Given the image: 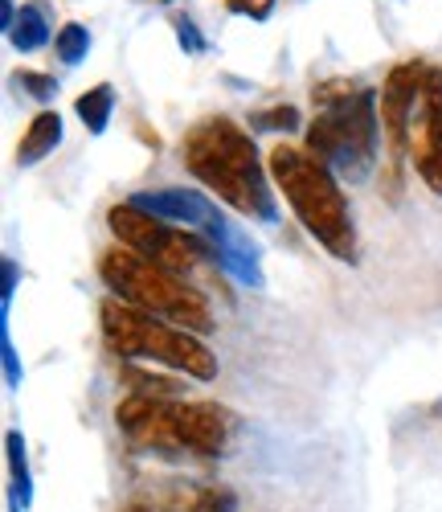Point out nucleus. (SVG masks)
I'll return each instance as SVG.
<instances>
[{
	"mask_svg": "<svg viewBox=\"0 0 442 512\" xmlns=\"http://www.w3.org/2000/svg\"><path fill=\"white\" fill-rule=\"evenodd\" d=\"M54 54L66 62V66H78L86 54H91V29L78 25V21H66L54 37Z\"/></svg>",
	"mask_w": 442,
	"mask_h": 512,
	"instance_id": "dca6fc26",
	"label": "nucleus"
},
{
	"mask_svg": "<svg viewBox=\"0 0 442 512\" xmlns=\"http://www.w3.org/2000/svg\"><path fill=\"white\" fill-rule=\"evenodd\" d=\"M115 426L127 447L152 455H226L234 439V414L213 402H181L156 394H127L115 406Z\"/></svg>",
	"mask_w": 442,
	"mask_h": 512,
	"instance_id": "f03ea898",
	"label": "nucleus"
},
{
	"mask_svg": "<svg viewBox=\"0 0 442 512\" xmlns=\"http://www.w3.org/2000/svg\"><path fill=\"white\" fill-rule=\"evenodd\" d=\"M119 512H238V496L221 484L152 480L131 492Z\"/></svg>",
	"mask_w": 442,
	"mask_h": 512,
	"instance_id": "9d476101",
	"label": "nucleus"
},
{
	"mask_svg": "<svg viewBox=\"0 0 442 512\" xmlns=\"http://www.w3.org/2000/svg\"><path fill=\"white\" fill-rule=\"evenodd\" d=\"M17 87L29 95V99H37V103H50L54 95H58V78L54 74H37V70H21L17 78Z\"/></svg>",
	"mask_w": 442,
	"mask_h": 512,
	"instance_id": "a211bd4d",
	"label": "nucleus"
},
{
	"mask_svg": "<svg viewBox=\"0 0 442 512\" xmlns=\"http://www.w3.org/2000/svg\"><path fill=\"white\" fill-rule=\"evenodd\" d=\"M181 160L189 168V177L205 185L217 201H226L242 218L258 222H275V181L271 168L262 164L258 144L246 127L230 115H205L197 119L185 140H181Z\"/></svg>",
	"mask_w": 442,
	"mask_h": 512,
	"instance_id": "f257e3e1",
	"label": "nucleus"
},
{
	"mask_svg": "<svg viewBox=\"0 0 442 512\" xmlns=\"http://www.w3.org/2000/svg\"><path fill=\"white\" fill-rule=\"evenodd\" d=\"M58 144H62V115L50 111V107H41V111L29 119V127L21 132V140H17V168L41 164Z\"/></svg>",
	"mask_w": 442,
	"mask_h": 512,
	"instance_id": "f8f14e48",
	"label": "nucleus"
},
{
	"mask_svg": "<svg viewBox=\"0 0 442 512\" xmlns=\"http://www.w3.org/2000/svg\"><path fill=\"white\" fill-rule=\"evenodd\" d=\"M410 164L418 181L442 197V66H426L422 99L410 123Z\"/></svg>",
	"mask_w": 442,
	"mask_h": 512,
	"instance_id": "1a4fd4ad",
	"label": "nucleus"
},
{
	"mask_svg": "<svg viewBox=\"0 0 442 512\" xmlns=\"http://www.w3.org/2000/svg\"><path fill=\"white\" fill-rule=\"evenodd\" d=\"M299 127H303V115H299V107H291V103L267 107V111L250 115V132H299Z\"/></svg>",
	"mask_w": 442,
	"mask_h": 512,
	"instance_id": "f3484780",
	"label": "nucleus"
},
{
	"mask_svg": "<svg viewBox=\"0 0 442 512\" xmlns=\"http://www.w3.org/2000/svg\"><path fill=\"white\" fill-rule=\"evenodd\" d=\"M107 230L115 234L119 246L136 250L140 259L172 271V275H193L201 263H217L213 242L201 230H185V226H172L164 218H152L140 205L119 201L107 209Z\"/></svg>",
	"mask_w": 442,
	"mask_h": 512,
	"instance_id": "0eeeda50",
	"label": "nucleus"
},
{
	"mask_svg": "<svg viewBox=\"0 0 442 512\" xmlns=\"http://www.w3.org/2000/svg\"><path fill=\"white\" fill-rule=\"evenodd\" d=\"M99 328L107 349L123 361H156L193 381H213L217 377V357L205 340L181 324L164 316H152L144 308H131L115 295L99 304Z\"/></svg>",
	"mask_w": 442,
	"mask_h": 512,
	"instance_id": "39448f33",
	"label": "nucleus"
},
{
	"mask_svg": "<svg viewBox=\"0 0 442 512\" xmlns=\"http://www.w3.org/2000/svg\"><path fill=\"white\" fill-rule=\"evenodd\" d=\"M279 0H226V9L238 13V17H250V21H267L275 13Z\"/></svg>",
	"mask_w": 442,
	"mask_h": 512,
	"instance_id": "412c9836",
	"label": "nucleus"
},
{
	"mask_svg": "<svg viewBox=\"0 0 442 512\" xmlns=\"http://www.w3.org/2000/svg\"><path fill=\"white\" fill-rule=\"evenodd\" d=\"M316 119L307 123V152L324 160L336 177L365 181L377 160L381 140V107L377 91L357 87L348 78H328L312 87Z\"/></svg>",
	"mask_w": 442,
	"mask_h": 512,
	"instance_id": "7ed1b4c3",
	"label": "nucleus"
},
{
	"mask_svg": "<svg viewBox=\"0 0 442 512\" xmlns=\"http://www.w3.org/2000/svg\"><path fill=\"white\" fill-rule=\"evenodd\" d=\"M271 181L291 205L299 226L312 234L332 259L357 263V226H352V209L340 189V177L324 160H316L307 148L275 144L267 156Z\"/></svg>",
	"mask_w": 442,
	"mask_h": 512,
	"instance_id": "20e7f679",
	"label": "nucleus"
},
{
	"mask_svg": "<svg viewBox=\"0 0 442 512\" xmlns=\"http://www.w3.org/2000/svg\"><path fill=\"white\" fill-rule=\"evenodd\" d=\"M74 111H78V119H82L86 132L103 136L107 123H111V111H115V87H111V82H99V87L82 91V95L74 99Z\"/></svg>",
	"mask_w": 442,
	"mask_h": 512,
	"instance_id": "4468645a",
	"label": "nucleus"
},
{
	"mask_svg": "<svg viewBox=\"0 0 442 512\" xmlns=\"http://www.w3.org/2000/svg\"><path fill=\"white\" fill-rule=\"evenodd\" d=\"M0 271H5V287H0V295H5V316H9L13 291H17V263H13V259H5V263H0Z\"/></svg>",
	"mask_w": 442,
	"mask_h": 512,
	"instance_id": "4be33fe9",
	"label": "nucleus"
},
{
	"mask_svg": "<svg viewBox=\"0 0 442 512\" xmlns=\"http://www.w3.org/2000/svg\"><path fill=\"white\" fill-rule=\"evenodd\" d=\"M5 451H9V476H13V504H17V508H29V500H33V480H29L21 431H9V435H5Z\"/></svg>",
	"mask_w": 442,
	"mask_h": 512,
	"instance_id": "2eb2a0df",
	"label": "nucleus"
},
{
	"mask_svg": "<svg viewBox=\"0 0 442 512\" xmlns=\"http://www.w3.org/2000/svg\"><path fill=\"white\" fill-rule=\"evenodd\" d=\"M172 29H176V41L185 46V54H205V37L197 33V25L189 21V17H172Z\"/></svg>",
	"mask_w": 442,
	"mask_h": 512,
	"instance_id": "aec40b11",
	"label": "nucleus"
},
{
	"mask_svg": "<svg viewBox=\"0 0 442 512\" xmlns=\"http://www.w3.org/2000/svg\"><path fill=\"white\" fill-rule=\"evenodd\" d=\"M99 279L107 283V291L115 300H123L131 308H144L152 316H164V320L181 324L197 336L213 332V324H217L209 300L185 275H172V271L140 259L136 250H127L119 242L99 254Z\"/></svg>",
	"mask_w": 442,
	"mask_h": 512,
	"instance_id": "423d86ee",
	"label": "nucleus"
},
{
	"mask_svg": "<svg viewBox=\"0 0 442 512\" xmlns=\"http://www.w3.org/2000/svg\"><path fill=\"white\" fill-rule=\"evenodd\" d=\"M50 37H58V33L50 29V9L41 5V0H25L21 13H17V21H13V29H9L13 50H17V54H33V50L46 46Z\"/></svg>",
	"mask_w": 442,
	"mask_h": 512,
	"instance_id": "ddd939ff",
	"label": "nucleus"
},
{
	"mask_svg": "<svg viewBox=\"0 0 442 512\" xmlns=\"http://www.w3.org/2000/svg\"><path fill=\"white\" fill-rule=\"evenodd\" d=\"M13 512H21V508H17V504H13Z\"/></svg>",
	"mask_w": 442,
	"mask_h": 512,
	"instance_id": "5701e85b",
	"label": "nucleus"
},
{
	"mask_svg": "<svg viewBox=\"0 0 442 512\" xmlns=\"http://www.w3.org/2000/svg\"><path fill=\"white\" fill-rule=\"evenodd\" d=\"M131 205H140L152 218H164L172 226H185V230H201V234H213L217 226H226L221 209L197 193V189H185V185H172V189H152V193H136Z\"/></svg>",
	"mask_w": 442,
	"mask_h": 512,
	"instance_id": "9b49d317",
	"label": "nucleus"
},
{
	"mask_svg": "<svg viewBox=\"0 0 442 512\" xmlns=\"http://www.w3.org/2000/svg\"><path fill=\"white\" fill-rule=\"evenodd\" d=\"M426 66L422 58H406V62H393L385 82H381V136H385V168H389V197L397 201L402 197V168L410 160V123L422 99V82H426Z\"/></svg>",
	"mask_w": 442,
	"mask_h": 512,
	"instance_id": "6e6552de",
	"label": "nucleus"
},
{
	"mask_svg": "<svg viewBox=\"0 0 442 512\" xmlns=\"http://www.w3.org/2000/svg\"><path fill=\"white\" fill-rule=\"evenodd\" d=\"M0 361H5V386L17 390L21 386V361H17V349H13V336H9V316H0Z\"/></svg>",
	"mask_w": 442,
	"mask_h": 512,
	"instance_id": "6ab92c4d",
	"label": "nucleus"
}]
</instances>
